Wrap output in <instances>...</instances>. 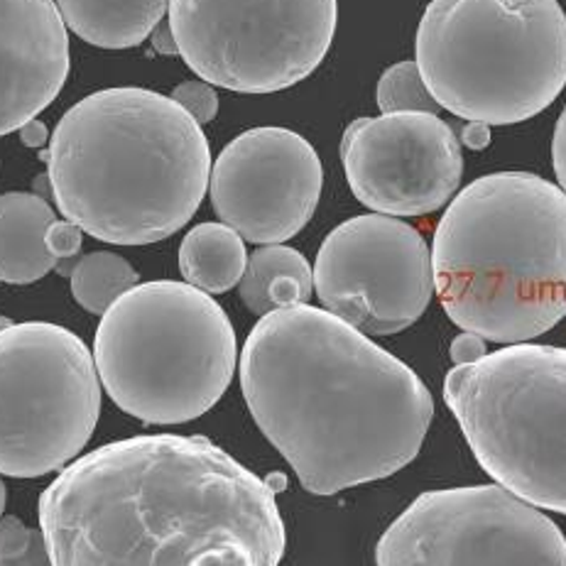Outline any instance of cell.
Here are the masks:
<instances>
[{
	"label": "cell",
	"instance_id": "6da1fadb",
	"mask_svg": "<svg viewBox=\"0 0 566 566\" xmlns=\"http://www.w3.org/2000/svg\"><path fill=\"white\" fill-rule=\"evenodd\" d=\"M52 566H280L275 491L207 437L147 434L76 459L40 495Z\"/></svg>",
	"mask_w": 566,
	"mask_h": 566
},
{
	"label": "cell",
	"instance_id": "7a4b0ae2",
	"mask_svg": "<svg viewBox=\"0 0 566 566\" xmlns=\"http://www.w3.org/2000/svg\"><path fill=\"white\" fill-rule=\"evenodd\" d=\"M241 388L260 432L314 495L398 473L420 454L434 417L432 395L410 366L310 304L253 326Z\"/></svg>",
	"mask_w": 566,
	"mask_h": 566
},
{
	"label": "cell",
	"instance_id": "3957f363",
	"mask_svg": "<svg viewBox=\"0 0 566 566\" xmlns=\"http://www.w3.org/2000/svg\"><path fill=\"white\" fill-rule=\"evenodd\" d=\"M42 160L62 217L113 245L157 243L185 229L211 177L199 123L169 96L135 86L78 101Z\"/></svg>",
	"mask_w": 566,
	"mask_h": 566
},
{
	"label": "cell",
	"instance_id": "277c9868",
	"mask_svg": "<svg viewBox=\"0 0 566 566\" xmlns=\"http://www.w3.org/2000/svg\"><path fill=\"white\" fill-rule=\"evenodd\" d=\"M434 292L463 332L525 344L566 316V195L530 172L463 187L432 243Z\"/></svg>",
	"mask_w": 566,
	"mask_h": 566
},
{
	"label": "cell",
	"instance_id": "5b68a950",
	"mask_svg": "<svg viewBox=\"0 0 566 566\" xmlns=\"http://www.w3.org/2000/svg\"><path fill=\"white\" fill-rule=\"evenodd\" d=\"M415 52L439 108L513 126L564 92L566 15L557 0H432Z\"/></svg>",
	"mask_w": 566,
	"mask_h": 566
},
{
	"label": "cell",
	"instance_id": "8992f818",
	"mask_svg": "<svg viewBox=\"0 0 566 566\" xmlns=\"http://www.w3.org/2000/svg\"><path fill=\"white\" fill-rule=\"evenodd\" d=\"M235 332L221 304L187 282L157 280L111 304L94 338L108 398L145 424L207 415L235 373Z\"/></svg>",
	"mask_w": 566,
	"mask_h": 566
},
{
	"label": "cell",
	"instance_id": "52a82bcc",
	"mask_svg": "<svg viewBox=\"0 0 566 566\" xmlns=\"http://www.w3.org/2000/svg\"><path fill=\"white\" fill-rule=\"evenodd\" d=\"M444 402L497 485L566 515V348L513 344L454 366Z\"/></svg>",
	"mask_w": 566,
	"mask_h": 566
},
{
	"label": "cell",
	"instance_id": "ba28073f",
	"mask_svg": "<svg viewBox=\"0 0 566 566\" xmlns=\"http://www.w3.org/2000/svg\"><path fill=\"white\" fill-rule=\"evenodd\" d=\"M98 415V373L82 338L48 322L0 329V473L38 479L64 469Z\"/></svg>",
	"mask_w": 566,
	"mask_h": 566
},
{
	"label": "cell",
	"instance_id": "9c48e42d",
	"mask_svg": "<svg viewBox=\"0 0 566 566\" xmlns=\"http://www.w3.org/2000/svg\"><path fill=\"white\" fill-rule=\"evenodd\" d=\"M177 52L211 86L275 94L329 52L338 0H169Z\"/></svg>",
	"mask_w": 566,
	"mask_h": 566
},
{
	"label": "cell",
	"instance_id": "30bf717a",
	"mask_svg": "<svg viewBox=\"0 0 566 566\" xmlns=\"http://www.w3.org/2000/svg\"><path fill=\"white\" fill-rule=\"evenodd\" d=\"M378 566H566V537L503 485L422 493L382 532Z\"/></svg>",
	"mask_w": 566,
	"mask_h": 566
},
{
	"label": "cell",
	"instance_id": "8fae6325",
	"mask_svg": "<svg viewBox=\"0 0 566 566\" xmlns=\"http://www.w3.org/2000/svg\"><path fill=\"white\" fill-rule=\"evenodd\" d=\"M314 290L326 312L366 336L398 334L432 302V251L400 219L354 217L336 226L316 253Z\"/></svg>",
	"mask_w": 566,
	"mask_h": 566
},
{
	"label": "cell",
	"instance_id": "7c38bea8",
	"mask_svg": "<svg viewBox=\"0 0 566 566\" xmlns=\"http://www.w3.org/2000/svg\"><path fill=\"white\" fill-rule=\"evenodd\" d=\"M342 160L354 197L382 217H424L457 195L463 155L437 113H382L344 130Z\"/></svg>",
	"mask_w": 566,
	"mask_h": 566
},
{
	"label": "cell",
	"instance_id": "4fadbf2b",
	"mask_svg": "<svg viewBox=\"0 0 566 566\" xmlns=\"http://www.w3.org/2000/svg\"><path fill=\"white\" fill-rule=\"evenodd\" d=\"M324 187L310 140L287 128L245 130L211 165L209 195L219 219L258 245L285 243L307 226Z\"/></svg>",
	"mask_w": 566,
	"mask_h": 566
},
{
	"label": "cell",
	"instance_id": "5bb4252c",
	"mask_svg": "<svg viewBox=\"0 0 566 566\" xmlns=\"http://www.w3.org/2000/svg\"><path fill=\"white\" fill-rule=\"evenodd\" d=\"M70 74V35L54 0H0V135L48 108Z\"/></svg>",
	"mask_w": 566,
	"mask_h": 566
},
{
	"label": "cell",
	"instance_id": "9a60e30c",
	"mask_svg": "<svg viewBox=\"0 0 566 566\" xmlns=\"http://www.w3.org/2000/svg\"><path fill=\"white\" fill-rule=\"evenodd\" d=\"M54 221V209L40 195L10 191L0 197V282L30 285L56 268L60 260L44 243Z\"/></svg>",
	"mask_w": 566,
	"mask_h": 566
},
{
	"label": "cell",
	"instance_id": "2e32d148",
	"mask_svg": "<svg viewBox=\"0 0 566 566\" xmlns=\"http://www.w3.org/2000/svg\"><path fill=\"white\" fill-rule=\"evenodd\" d=\"M64 25L88 44L128 50L165 20L169 0H54Z\"/></svg>",
	"mask_w": 566,
	"mask_h": 566
},
{
	"label": "cell",
	"instance_id": "e0dca14e",
	"mask_svg": "<svg viewBox=\"0 0 566 566\" xmlns=\"http://www.w3.org/2000/svg\"><path fill=\"white\" fill-rule=\"evenodd\" d=\"M238 292L258 316L307 304L314 292V270L307 258L290 245H263L248 258Z\"/></svg>",
	"mask_w": 566,
	"mask_h": 566
},
{
	"label": "cell",
	"instance_id": "ac0fdd59",
	"mask_svg": "<svg viewBox=\"0 0 566 566\" xmlns=\"http://www.w3.org/2000/svg\"><path fill=\"white\" fill-rule=\"evenodd\" d=\"M248 265L243 238L226 223H199L179 245V270L187 285L223 294L241 282Z\"/></svg>",
	"mask_w": 566,
	"mask_h": 566
},
{
	"label": "cell",
	"instance_id": "d6986e66",
	"mask_svg": "<svg viewBox=\"0 0 566 566\" xmlns=\"http://www.w3.org/2000/svg\"><path fill=\"white\" fill-rule=\"evenodd\" d=\"M72 294L86 312L106 314V310L120 294L138 285V273L126 258L98 251L84 255L70 270Z\"/></svg>",
	"mask_w": 566,
	"mask_h": 566
},
{
	"label": "cell",
	"instance_id": "ffe728a7",
	"mask_svg": "<svg viewBox=\"0 0 566 566\" xmlns=\"http://www.w3.org/2000/svg\"><path fill=\"white\" fill-rule=\"evenodd\" d=\"M376 101L382 113H437L439 106L427 92L415 62H398L382 72Z\"/></svg>",
	"mask_w": 566,
	"mask_h": 566
},
{
	"label": "cell",
	"instance_id": "44dd1931",
	"mask_svg": "<svg viewBox=\"0 0 566 566\" xmlns=\"http://www.w3.org/2000/svg\"><path fill=\"white\" fill-rule=\"evenodd\" d=\"M0 566H52L42 530L13 515L0 517Z\"/></svg>",
	"mask_w": 566,
	"mask_h": 566
},
{
	"label": "cell",
	"instance_id": "7402d4cb",
	"mask_svg": "<svg viewBox=\"0 0 566 566\" xmlns=\"http://www.w3.org/2000/svg\"><path fill=\"white\" fill-rule=\"evenodd\" d=\"M169 98H172L175 104L182 106L189 116L199 123V126H203V123H211L219 113L217 88H213L209 82H203V78L179 84Z\"/></svg>",
	"mask_w": 566,
	"mask_h": 566
},
{
	"label": "cell",
	"instance_id": "603a6c76",
	"mask_svg": "<svg viewBox=\"0 0 566 566\" xmlns=\"http://www.w3.org/2000/svg\"><path fill=\"white\" fill-rule=\"evenodd\" d=\"M44 243H48L50 253L62 260V258H74L82 248V229L72 221H54L48 233H44Z\"/></svg>",
	"mask_w": 566,
	"mask_h": 566
},
{
	"label": "cell",
	"instance_id": "cb8c5ba5",
	"mask_svg": "<svg viewBox=\"0 0 566 566\" xmlns=\"http://www.w3.org/2000/svg\"><path fill=\"white\" fill-rule=\"evenodd\" d=\"M449 354H451V360H454V366L479 364V360L485 356V338H481L479 334L463 332L454 338V342H451Z\"/></svg>",
	"mask_w": 566,
	"mask_h": 566
},
{
	"label": "cell",
	"instance_id": "d4e9b609",
	"mask_svg": "<svg viewBox=\"0 0 566 566\" xmlns=\"http://www.w3.org/2000/svg\"><path fill=\"white\" fill-rule=\"evenodd\" d=\"M552 165H554V175L559 179V189L566 195V106L557 120V128H554Z\"/></svg>",
	"mask_w": 566,
	"mask_h": 566
},
{
	"label": "cell",
	"instance_id": "484cf974",
	"mask_svg": "<svg viewBox=\"0 0 566 566\" xmlns=\"http://www.w3.org/2000/svg\"><path fill=\"white\" fill-rule=\"evenodd\" d=\"M461 143L463 147H469V150H475V153L485 150V147L491 145V126L481 120H469L461 130Z\"/></svg>",
	"mask_w": 566,
	"mask_h": 566
},
{
	"label": "cell",
	"instance_id": "4316f807",
	"mask_svg": "<svg viewBox=\"0 0 566 566\" xmlns=\"http://www.w3.org/2000/svg\"><path fill=\"white\" fill-rule=\"evenodd\" d=\"M20 138L28 147H32V150H40V147L50 140V133L40 118H32L20 128Z\"/></svg>",
	"mask_w": 566,
	"mask_h": 566
},
{
	"label": "cell",
	"instance_id": "83f0119b",
	"mask_svg": "<svg viewBox=\"0 0 566 566\" xmlns=\"http://www.w3.org/2000/svg\"><path fill=\"white\" fill-rule=\"evenodd\" d=\"M150 40H153V48L157 50V54H165V56H172V54H179L177 52V42H175V35L172 30H169V22H160L153 32H150Z\"/></svg>",
	"mask_w": 566,
	"mask_h": 566
},
{
	"label": "cell",
	"instance_id": "f1b7e54d",
	"mask_svg": "<svg viewBox=\"0 0 566 566\" xmlns=\"http://www.w3.org/2000/svg\"><path fill=\"white\" fill-rule=\"evenodd\" d=\"M3 511H6V485L0 481V517H3Z\"/></svg>",
	"mask_w": 566,
	"mask_h": 566
}]
</instances>
